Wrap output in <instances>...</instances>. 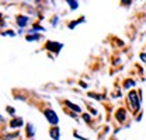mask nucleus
I'll use <instances>...</instances> for the list:
<instances>
[{"instance_id":"1","label":"nucleus","mask_w":146,"mask_h":140,"mask_svg":"<svg viewBox=\"0 0 146 140\" xmlns=\"http://www.w3.org/2000/svg\"><path fill=\"white\" fill-rule=\"evenodd\" d=\"M45 118L49 121V123H52V125H56L58 123V115H56V112L52 111V109H46L45 111Z\"/></svg>"},{"instance_id":"2","label":"nucleus","mask_w":146,"mask_h":140,"mask_svg":"<svg viewBox=\"0 0 146 140\" xmlns=\"http://www.w3.org/2000/svg\"><path fill=\"white\" fill-rule=\"evenodd\" d=\"M129 101H131V105H132L133 111H138L139 109V98H138V94L135 91H132L129 94Z\"/></svg>"},{"instance_id":"3","label":"nucleus","mask_w":146,"mask_h":140,"mask_svg":"<svg viewBox=\"0 0 146 140\" xmlns=\"http://www.w3.org/2000/svg\"><path fill=\"white\" fill-rule=\"evenodd\" d=\"M62 48V45L60 44H54V42H48L46 44V49H49V51H52V52H55V53H58L59 52V49Z\"/></svg>"},{"instance_id":"4","label":"nucleus","mask_w":146,"mask_h":140,"mask_svg":"<svg viewBox=\"0 0 146 140\" xmlns=\"http://www.w3.org/2000/svg\"><path fill=\"white\" fill-rule=\"evenodd\" d=\"M21 125H23V119H21V118L13 119V121L10 122V126H11V127H18V126H21Z\"/></svg>"},{"instance_id":"5","label":"nucleus","mask_w":146,"mask_h":140,"mask_svg":"<svg viewBox=\"0 0 146 140\" xmlns=\"http://www.w3.org/2000/svg\"><path fill=\"white\" fill-rule=\"evenodd\" d=\"M17 22H18V25H20V27H25V25H27V22H28V18L27 17H18Z\"/></svg>"},{"instance_id":"6","label":"nucleus","mask_w":146,"mask_h":140,"mask_svg":"<svg viewBox=\"0 0 146 140\" xmlns=\"http://www.w3.org/2000/svg\"><path fill=\"white\" fill-rule=\"evenodd\" d=\"M117 119L121 121V122L125 119V111H124V109H119V111L117 112Z\"/></svg>"},{"instance_id":"7","label":"nucleus","mask_w":146,"mask_h":140,"mask_svg":"<svg viewBox=\"0 0 146 140\" xmlns=\"http://www.w3.org/2000/svg\"><path fill=\"white\" fill-rule=\"evenodd\" d=\"M66 105H68V106H69V108H70L72 111H74V112H80V111H82L79 105H74V104H72V102H69V101L66 102Z\"/></svg>"},{"instance_id":"8","label":"nucleus","mask_w":146,"mask_h":140,"mask_svg":"<svg viewBox=\"0 0 146 140\" xmlns=\"http://www.w3.org/2000/svg\"><path fill=\"white\" fill-rule=\"evenodd\" d=\"M51 136H52L54 140H59V130H58V127L51 130Z\"/></svg>"},{"instance_id":"9","label":"nucleus","mask_w":146,"mask_h":140,"mask_svg":"<svg viewBox=\"0 0 146 140\" xmlns=\"http://www.w3.org/2000/svg\"><path fill=\"white\" fill-rule=\"evenodd\" d=\"M68 4L70 6V9H72V10H76V9H77V6H79L77 0H68Z\"/></svg>"},{"instance_id":"10","label":"nucleus","mask_w":146,"mask_h":140,"mask_svg":"<svg viewBox=\"0 0 146 140\" xmlns=\"http://www.w3.org/2000/svg\"><path fill=\"white\" fill-rule=\"evenodd\" d=\"M132 86H135V81H133V80H127V81L124 83V87L125 88H131Z\"/></svg>"},{"instance_id":"11","label":"nucleus","mask_w":146,"mask_h":140,"mask_svg":"<svg viewBox=\"0 0 146 140\" xmlns=\"http://www.w3.org/2000/svg\"><path fill=\"white\" fill-rule=\"evenodd\" d=\"M27 39H28V41H33V39L36 41V39H39V35H28V36H27Z\"/></svg>"},{"instance_id":"12","label":"nucleus","mask_w":146,"mask_h":140,"mask_svg":"<svg viewBox=\"0 0 146 140\" xmlns=\"http://www.w3.org/2000/svg\"><path fill=\"white\" fill-rule=\"evenodd\" d=\"M34 133H35V132L33 130V126H31V125H28V136H33Z\"/></svg>"},{"instance_id":"13","label":"nucleus","mask_w":146,"mask_h":140,"mask_svg":"<svg viewBox=\"0 0 146 140\" xmlns=\"http://www.w3.org/2000/svg\"><path fill=\"white\" fill-rule=\"evenodd\" d=\"M7 109H9V112H10V114H11V115H13V114H14V109H13V108H7Z\"/></svg>"},{"instance_id":"14","label":"nucleus","mask_w":146,"mask_h":140,"mask_svg":"<svg viewBox=\"0 0 146 140\" xmlns=\"http://www.w3.org/2000/svg\"><path fill=\"white\" fill-rule=\"evenodd\" d=\"M122 3H124V4H129V3H131V0H122Z\"/></svg>"},{"instance_id":"15","label":"nucleus","mask_w":146,"mask_h":140,"mask_svg":"<svg viewBox=\"0 0 146 140\" xmlns=\"http://www.w3.org/2000/svg\"><path fill=\"white\" fill-rule=\"evenodd\" d=\"M141 57H142V60H146V55L145 53H142V55H141Z\"/></svg>"}]
</instances>
